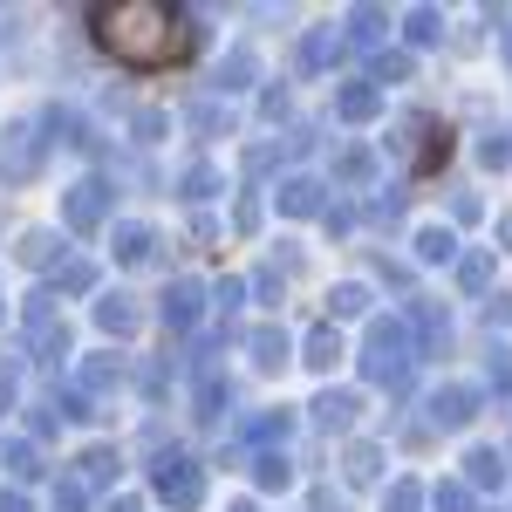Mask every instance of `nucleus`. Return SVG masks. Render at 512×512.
<instances>
[{"label":"nucleus","mask_w":512,"mask_h":512,"mask_svg":"<svg viewBox=\"0 0 512 512\" xmlns=\"http://www.w3.org/2000/svg\"><path fill=\"white\" fill-rule=\"evenodd\" d=\"M171 14L164 7H151V0H123V7H110L103 14V41H110V55H123V62H164L171 55Z\"/></svg>","instance_id":"1"}]
</instances>
